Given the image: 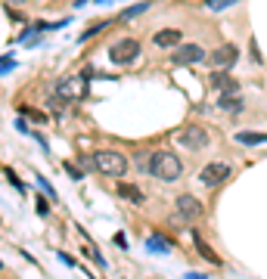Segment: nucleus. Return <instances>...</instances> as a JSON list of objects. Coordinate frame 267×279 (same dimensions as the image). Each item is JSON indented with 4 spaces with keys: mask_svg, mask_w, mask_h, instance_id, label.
Listing matches in <instances>:
<instances>
[{
    "mask_svg": "<svg viewBox=\"0 0 267 279\" xmlns=\"http://www.w3.org/2000/svg\"><path fill=\"white\" fill-rule=\"evenodd\" d=\"M93 168L103 177H125L131 168V158L118 149H100V152H93Z\"/></svg>",
    "mask_w": 267,
    "mask_h": 279,
    "instance_id": "nucleus-1",
    "label": "nucleus"
},
{
    "mask_svg": "<svg viewBox=\"0 0 267 279\" xmlns=\"http://www.w3.org/2000/svg\"><path fill=\"white\" fill-rule=\"evenodd\" d=\"M149 174L159 177L162 183H174L183 174V162L174 152H156V155H149Z\"/></svg>",
    "mask_w": 267,
    "mask_h": 279,
    "instance_id": "nucleus-2",
    "label": "nucleus"
},
{
    "mask_svg": "<svg viewBox=\"0 0 267 279\" xmlns=\"http://www.w3.org/2000/svg\"><path fill=\"white\" fill-rule=\"evenodd\" d=\"M140 59V41L137 37H118L109 47V62L112 65H134Z\"/></svg>",
    "mask_w": 267,
    "mask_h": 279,
    "instance_id": "nucleus-3",
    "label": "nucleus"
},
{
    "mask_svg": "<svg viewBox=\"0 0 267 279\" xmlns=\"http://www.w3.org/2000/svg\"><path fill=\"white\" fill-rule=\"evenodd\" d=\"M230 174H233V168L227 165V162H208V165L199 171V183L214 189V186H221V183L230 180Z\"/></svg>",
    "mask_w": 267,
    "mask_h": 279,
    "instance_id": "nucleus-4",
    "label": "nucleus"
},
{
    "mask_svg": "<svg viewBox=\"0 0 267 279\" xmlns=\"http://www.w3.org/2000/svg\"><path fill=\"white\" fill-rule=\"evenodd\" d=\"M236 59H239V47H236V44H221V47H214V50L208 53L205 62H208L211 68H224V71H227V68L236 65Z\"/></svg>",
    "mask_w": 267,
    "mask_h": 279,
    "instance_id": "nucleus-5",
    "label": "nucleus"
},
{
    "mask_svg": "<svg viewBox=\"0 0 267 279\" xmlns=\"http://www.w3.org/2000/svg\"><path fill=\"white\" fill-rule=\"evenodd\" d=\"M177 143H180L183 149H205V146L211 143V134H208L205 128H199V124H189V128H183V131L177 134Z\"/></svg>",
    "mask_w": 267,
    "mask_h": 279,
    "instance_id": "nucleus-6",
    "label": "nucleus"
},
{
    "mask_svg": "<svg viewBox=\"0 0 267 279\" xmlns=\"http://www.w3.org/2000/svg\"><path fill=\"white\" fill-rule=\"evenodd\" d=\"M177 217L180 220H186V223H193V220H199L202 217V202H199V198L196 195H189V192H183V195H177Z\"/></svg>",
    "mask_w": 267,
    "mask_h": 279,
    "instance_id": "nucleus-7",
    "label": "nucleus"
},
{
    "mask_svg": "<svg viewBox=\"0 0 267 279\" xmlns=\"http://www.w3.org/2000/svg\"><path fill=\"white\" fill-rule=\"evenodd\" d=\"M171 59H174L177 65H196V62H205L208 53H205L199 44H177V50H174Z\"/></svg>",
    "mask_w": 267,
    "mask_h": 279,
    "instance_id": "nucleus-8",
    "label": "nucleus"
},
{
    "mask_svg": "<svg viewBox=\"0 0 267 279\" xmlns=\"http://www.w3.org/2000/svg\"><path fill=\"white\" fill-rule=\"evenodd\" d=\"M84 93H87V81H84V78H81V81H78V78H62V81L56 84V96H62L65 103L81 99Z\"/></svg>",
    "mask_w": 267,
    "mask_h": 279,
    "instance_id": "nucleus-9",
    "label": "nucleus"
},
{
    "mask_svg": "<svg viewBox=\"0 0 267 279\" xmlns=\"http://www.w3.org/2000/svg\"><path fill=\"white\" fill-rule=\"evenodd\" d=\"M208 87L217 90V93H239V81H236V78H230L224 68H214V74L208 78Z\"/></svg>",
    "mask_w": 267,
    "mask_h": 279,
    "instance_id": "nucleus-10",
    "label": "nucleus"
},
{
    "mask_svg": "<svg viewBox=\"0 0 267 279\" xmlns=\"http://www.w3.org/2000/svg\"><path fill=\"white\" fill-rule=\"evenodd\" d=\"M152 44H156V47H177V44H183V31H177V28H162V31L152 34Z\"/></svg>",
    "mask_w": 267,
    "mask_h": 279,
    "instance_id": "nucleus-11",
    "label": "nucleus"
},
{
    "mask_svg": "<svg viewBox=\"0 0 267 279\" xmlns=\"http://www.w3.org/2000/svg\"><path fill=\"white\" fill-rule=\"evenodd\" d=\"M193 242H196L199 255H202V258H205L208 264H214V267H221V264H224V261L217 258V251H214V248H211V245L205 242V239H202V233H199V230H193Z\"/></svg>",
    "mask_w": 267,
    "mask_h": 279,
    "instance_id": "nucleus-12",
    "label": "nucleus"
},
{
    "mask_svg": "<svg viewBox=\"0 0 267 279\" xmlns=\"http://www.w3.org/2000/svg\"><path fill=\"white\" fill-rule=\"evenodd\" d=\"M217 109L230 112V115H239V112L246 109V103H242V96H239V93H221V99H217Z\"/></svg>",
    "mask_w": 267,
    "mask_h": 279,
    "instance_id": "nucleus-13",
    "label": "nucleus"
},
{
    "mask_svg": "<svg viewBox=\"0 0 267 279\" xmlns=\"http://www.w3.org/2000/svg\"><path fill=\"white\" fill-rule=\"evenodd\" d=\"M233 137H236V143H242V146L267 143V134H258V131H239V134H233Z\"/></svg>",
    "mask_w": 267,
    "mask_h": 279,
    "instance_id": "nucleus-14",
    "label": "nucleus"
},
{
    "mask_svg": "<svg viewBox=\"0 0 267 279\" xmlns=\"http://www.w3.org/2000/svg\"><path fill=\"white\" fill-rule=\"evenodd\" d=\"M118 192H122V198H128V202L143 205V192H140V186H134V183H118Z\"/></svg>",
    "mask_w": 267,
    "mask_h": 279,
    "instance_id": "nucleus-15",
    "label": "nucleus"
},
{
    "mask_svg": "<svg viewBox=\"0 0 267 279\" xmlns=\"http://www.w3.org/2000/svg\"><path fill=\"white\" fill-rule=\"evenodd\" d=\"M146 245H149V251H162V255H171V251H174V245L168 242L165 236H149Z\"/></svg>",
    "mask_w": 267,
    "mask_h": 279,
    "instance_id": "nucleus-16",
    "label": "nucleus"
},
{
    "mask_svg": "<svg viewBox=\"0 0 267 279\" xmlns=\"http://www.w3.org/2000/svg\"><path fill=\"white\" fill-rule=\"evenodd\" d=\"M103 28H109V22H93V25H90L84 34H78V44H84V41H90V37H96Z\"/></svg>",
    "mask_w": 267,
    "mask_h": 279,
    "instance_id": "nucleus-17",
    "label": "nucleus"
},
{
    "mask_svg": "<svg viewBox=\"0 0 267 279\" xmlns=\"http://www.w3.org/2000/svg\"><path fill=\"white\" fill-rule=\"evenodd\" d=\"M34 183H37V186H41V189H44V192H47V195L53 198V202H56V198H59V195H56V189H53V186L47 183V177H44V174H34Z\"/></svg>",
    "mask_w": 267,
    "mask_h": 279,
    "instance_id": "nucleus-18",
    "label": "nucleus"
},
{
    "mask_svg": "<svg viewBox=\"0 0 267 279\" xmlns=\"http://www.w3.org/2000/svg\"><path fill=\"white\" fill-rule=\"evenodd\" d=\"M146 10H149V0H143V4H134L131 10H125L122 19H134V16H140V13H146Z\"/></svg>",
    "mask_w": 267,
    "mask_h": 279,
    "instance_id": "nucleus-19",
    "label": "nucleus"
},
{
    "mask_svg": "<svg viewBox=\"0 0 267 279\" xmlns=\"http://www.w3.org/2000/svg\"><path fill=\"white\" fill-rule=\"evenodd\" d=\"M233 4H239V0H208V10L211 13H224L227 7H233Z\"/></svg>",
    "mask_w": 267,
    "mask_h": 279,
    "instance_id": "nucleus-20",
    "label": "nucleus"
},
{
    "mask_svg": "<svg viewBox=\"0 0 267 279\" xmlns=\"http://www.w3.org/2000/svg\"><path fill=\"white\" fill-rule=\"evenodd\" d=\"M47 109H50V112H53L56 118H62V115H65V99H62V96H59V99L53 96V99L47 103Z\"/></svg>",
    "mask_w": 267,
    "mask_h": 279,
    "instance_id": "nucleus-21",
    "label": "nucleus"
},
{
    "mask_svg": "<svg viewBox=\"0 0 267 279\" xmlns=\"http://www.w3.org/2000/svg\"><path fill=\"white\" fill-rule=\"evenodd\" d=\"M19 112H22V115H28V118H34L37 124L47 121V115H44V112H34V109H28V106H19Z\"/></svg>",
    "mask_w": 267,
    "mask_h": 279,
    "instance_id": "nucleus-22",
    "label": "nucleus"
},
{
    "mask_svg": "<svg viewBox=\"0 0 267 279\" xmlns=\"http://www.w3.org/2000/svg\"><path fill=\"white\" fill-rule=\"evenodd\" d=\"M134 165H137L140 171H149V155H146V152H137V155H134Z\"/></svg>",
    "mask_w": 267,
    "mask_h": 279,
    "instance_id": "nucleus-23",
    "label": "nucleus"
},
{
    "mask_svg": "<svg viewBox=\"0 0 267 279\" xmlns=\"http://www.w3.org/2000/svg\"><path fill=\"white\" fill-rule=\"evenodd\" d=\"M34 208L41 217H50V205H47V198H34Z\"/></svg>",
    "mask_w": 267,
    "mask_h": 279,
    "instance_id": "nucleus-24",
    "label": "nucleus"
},
{
    "mask_svg": "<svg viewBox=\"0 0 267 279\" xmlns=\"http://www.w3.org/2000/svg\"><path fill=\"white\" fill-rule=\"evenodd\" d=\"M65 171L71 174V180H81V177H84V174H81L78 168H75V165H71V162H65Z\"/></svg>",
    "mask_w": 267,
    "mask_h": 279,
    "instance_id": "nucleus-25",
    "label": "nucleus"
},
{
    "mask_svg": "<svg viewBox=\"0 0 267 279\" xmlns=\"http://www.w3.org/2000/svg\"><path fill=\"white\" fill-rule=\"evenodd\" d=\"M7 177H10V183H13V186H16L19 192H25V183H19V177H16L13 171H7Z\"/></svg>",
    "mask_w": 267,
    "mask_h": 279,
    "instance_id": "nucleus-26",
    "label": "nucleus"
},
{
    "mask_svg": "<svg viewBox=\"0 0 267 279\" xmlns=\"http://www.w3.org/2000/svg\"><path fill=\"white\" fill-rule=\"evenodd\" d=\"M252 59H255V62H264V59H261V50H258V44H252Z\"/></svg>",
    "mask_w": 267,
    "mask_h": 279,
    "instance_id": "nucleus-27",
    "label": "nucleus"
},
{
    "mask_svg": "<svg viewBox=\"0 0 267 279\" xmlns=\"http://www.w3.org/2000/svg\"><path fill=\"white\" fill-rule=\"evenodd\" d=\"M7 4H25V0H7Z\"/></svg>",
    "mask_w": 267,
    "mask_h": 279,
    "instance_id": "nucleus-28",
    "label": "nucleus"
},
{
    "mask_svg": "<svg viewBox=\"0 0 267 279\" xmlns=\"http://www.w3.org/2000/svg\"><path fill=\"white\" fill-rule=\"evenodd\" d=\"M0 267H4V261H0Z\"/></svg>",
    "mask_w": 267,
    "mask_h": 279,
    "instance_id": "nucleus-29",
    "label": "nucleus"
}]
</instances>
